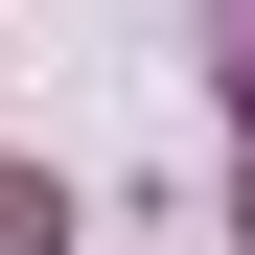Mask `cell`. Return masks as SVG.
I'll list each match as a JSON object with an SVG mask.
<instances>
[{
    "instance_id": "1",
    "label": "cell",
    "mask_w": 255,
    "mask_h": 255,
    "mask_svg": "<svg viewBox=\"0 0 255 255\" xmlns=\"http://www.w3.org/2000/svg\"><path fill=\"white\" fill-rule=\"evenodd\" d=\"M0 255H70V186L47 162H0Z\"/></svg>"
}]
</instances>
